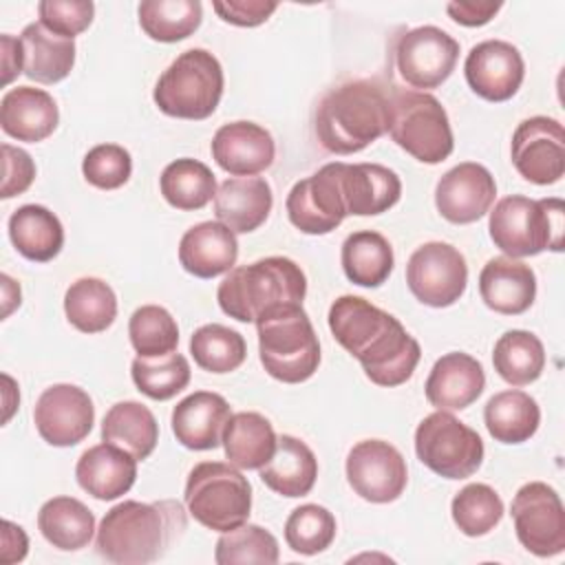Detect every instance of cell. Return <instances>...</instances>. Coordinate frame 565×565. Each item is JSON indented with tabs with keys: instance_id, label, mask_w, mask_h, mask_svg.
<instances>
[{
	"instance_id": "obj_42",
	"label": "cell",
	"mask_w": 565,
	"mask_h": 565,
	"mask_svg": "<svg viewBox=\"0 0 565 565\" xmlns=\"http://www.w3.org/2000/svg\"><path fill=\"white\" fill-rule=\"evenodd\" d=\"M130 373L137 391L157 402L172 399L190 384V364L174 351L159 358L137 355L130 364Z\"/></svg>"
},
{
	"instance_id": "obj_20",
	"label": "cell",
	"mask_w": 565,
	"mask_h": 565,
	"mask_svg": "<svg viewBox=\"0 0 565 565\" xmlns=\"http://www.w3.org/2000/svg\"><path fill=\"white\" fill-rule=\"evenodd\" d=\"M335 174L347 214L375 216L391 210L402 196V181L386 166L335 161Z\"/></svg>"
},
{
	"instance_id": "obj_26",
	"label": "cell",
	"mask_w": 565,
	"mask_h": 565,
	"mask_svg": "<svg viewBox=\"0 0 565 565\" xmlns=\"http://www.w3.org/2000/svg\"><path fill=\"white\" fill-rule=\"evenodd\" d=\"M77 483L99 501H115L126 494L137 479V459L108 441L90 446L75 466Z\"/></svg>"
},
{
	"instance_id": "obj_51",
	"label": "cell",
	"mask_w": 565,
	"mask_h": 565,
	"mask_svg": "<svg viewBox=\"0 0 565 565\" xmlns=\"http://www.w3.org/2000/svg\"><path fill=\"white\" fill-rule=\"evenodd\" d=\"M501 2H490V0H470V2H448L446 11L448 15L461 24V26H483L488 24L501 9Z\"/></svg>"
},
{
	"instance_id": "obj_15",
	"label": "cell",
	"mask_w": 565,
	"mask_h": 565,
	"mask_svg": "<svg viewBox=\"0 0 565 565\" xmlns=\"http://www.w3.org/2000/svg\"><path fill=\"white\" fill-rule=\"evenodd\" d=\"M40 437L57 448H68L88 437L95 406L88 393L75 384H53L42 391L33 408Z\"/></svg>"
},
{
	"instance_id": "obj_48",
	"label": "cell",
	"mask_w": 565,
	"mask_h": 565,
	"mask_svg": "<svg viewBox=\"0 0 565 565\" xmlns=\"http://www.w3.org/2000/svg\"><path fill=\"white\" fill-rule=\"evenodd\" d=\"M38 15L49 31L73 40L90 26L95 4L90 0H42Z\"/></svg>"
},
{
	"instance_id": "obj_14",
	"label": "cell",
	"mask_w": 565,
	"mask_h": 565,
	"mask_svg": "<svg viewBox=\"0 0 565 565\" xmlns=\"http://www.w3.org/2000/svg\"><path fill=\"white\" fill-rule=\"evenodd\" d=\"M512 163L516 172L536 185H552L565 172V130L554 117L523 119L512 135Z\"/></svg>"
},
{
	"instance_id": "obj_17",
	"label": "cell",
	"mask_w": 565,
	"mask_h": 565,
	"mask_svg": "<svg viewBox=\"0 0 565 565\" xmlns=\"http://www.w3.org/2000/svg\"><path fill=\"white\" fill-rule=\"evenodd\" d=\"M463 75L475 95L486 102H508L525 77V64L516 46L505 40H486L470 49Z\"/></svg>"
},
{
	"instance_id": "obj_12",
	"label": "cell",
	"mask_w": 565,
	"mask_h": 565,
	"mask_svg": "<svg viewBox=\"0 0 565 565\" xmlns=\"http://www.w3.org/2000/svg\"><path fill=\"white\" fill-rule=\"evenodd\" d=\"M459 42L439 26H417L406 31L395 44V66L413 88L441 86L455 71Z\"/></svg>"
},
{
	"instance_id": "obj_28",
	"label": "cell",
	"mask_w": 565,
	"mask_h": 565,
	"mask_svg": "<svg viewBox=\"0 0 565 565\" xmlns=\"http://www.w3.org/2000/svg\"><path fill=\"white\" fill-rule=\"evenodd\" d=\"M57 121V104L42 88L15 86L7 90L0 102V126L9 137L18 141H44L53 135Z\"/></svg>"
},
{
	"instance_id": "obj_5",
	"label": "cell",
	"mask_w": 565,
	"mask_h": 565,
	"mask_svg": "<svg viewBox=\"0 0 565 565\" xmlns=\"http://www.w3.org/2000/svg\"><path fill=\"white\" fill-rule=\"evenodd\" d=\"M490 238L510 258L563 249L565 205L561 199H527L512 194L490 212Z\"/></svg>"
},
{
	"instance_id": "obj_33",
	"label": "cell",
	"mask_w": 565,
	"mask_h": 565,
	"mask_svg": "<svg viewBox=\"0 0 565 565\" xmlns=\"http://www.w3.org/2000/svg\"><path fill=\"white\" fill-rule=\"evenodd\" d=\"M102 439L143 461L159 441V424L146 404L135 399L117 402L104 415Z\"/></svg>"
},
{
	"instance_id": "obj_22",
	"label": "cell",
	"mask_w": 565,
	"mask_h": 565,
	"mask_svg": "<svg viewBox=\"0 0 565 565\" xmlns=\"http://www.w3.org/2000/svg\"><path fill=\"white\" fill-rule=\"evenodd\" d=\"M486 388V373L481 362L472 355L452 351L441 355L426 377V399L437 411H463Z\"/></svg>"
},
{
	"instance_id": "obj_46",
	"label": "cell",
	"mask_w": 565,
	"mask_h": 565,
	"mask_svg": "<svg viewBox=\"0 0 565 565\" xmlns=\"http://www.w3.org/2000/svg\"><path fill=\"white\" fill-rule=\"evenodd\" d=\"M214 561L218 565L234 563H278V541L276 536L254 523H243L230 532H223L216 541Z\"/></svg>"
},
{
	"instance_id": "obj_11",
	"label": "cell",
	"mask_w": 565,
	"mask_h": 565,
	"mask_svg": "<svg viewBox=\"0 0 565 565\" xmlns=\"http://www.w3.org/2000/svg\"><path fill=\"white\" fill-rule=\"evenodd\" d=\"M406 285L422 305L435 309L450 307L463 296L468 285L466 258L448 243H424L406 263Z\"/></svg>"
},
{
	"instance_id": "obj_27",
	"label": "cell",
	"mask_w": 565,
	"mask_h": 565,
	"mask_svg": "<svg viewBox=\"0 0 565 565\" xmlns=\"http://www.w3.org/2000/svg\"><path fill=\"white\" fill-rule=\"evenodd\" d=\"M274 205V194L263 177L225 179L214 194V214L234 234L258 230Z\"/></svg>"
},
{
	"instance_id": "obj_32",
	"label": "cell",
	"mask_w": 565,
	"mask_h": 565,
	"mask_svg": "<svg viewBox=\"0 0 565 565\" xmlns=\"http://www.w3.org/2000/svg\"><path fill=\"white\" fill-rule=\"evenodd\" d=\"M276 439L274 426L265 415L241 411L227 419L221 444L230 463L243 470H258L271 459Z\"/></svg>"
},
{
	"instance_id": "obj_50",
	"label": "cell",
	"mask_w": 565,
	"mask_h": 565,
	"mask_svg": "<svg viewBox=\"0 0 565 565\" xmlns=\"http://www.w3.org/2000/svg\"><path fill=\"white\" fill-rule=\"evenodd\" d=\"M212 9L227 24L258 26L269 20V15L278 9V2H274V0H225V2H214Z\"/></svg>"
},
{
	"instance_id": "obj_7",
	"label": "cell",
	"mask_w": 565,
	"mask_h": 565,
	"mask_svg": "<svg viewBox=\"0 0 565 565\" xmlns=\"http://www.w3.org/2000/svg\"><path fill=\"white\" fill-rule=\"evenodd\" d=\"M185 505L207 530L230 532L249 519L252 486L234 463L201 461L188 475Z\"/></svg>"
},
{
	"instance_id": "obj_30",
	"label": "cell",
	"mask_w": 565,
	"mask_h": 565,
	"mask_svg": "<svg viewBox=\"0 0 565 565\" xmlns=\"http://www.w3.org/2000/svg\"><path fill=\"white\" fill-rule=\"evenodd\" d=\"M24 75L40 84L62 82L75 64V42L49 31L42 22H31L20 33Z\"/></svg>"
},
{
	"instance_id": "obj_36",
	"label": "cell",
	"mask_w": 565,
	"mask_h": 565,
	"mask_svg": "<svg viewBox=\"0 0 565 565\" xmlns=\"http://www.w3.org/2000/svg\"><path fill=\"white\" fill-rule=\"evenodd\" d=\"M38 527L53 547L75 552L90 543L95 516L79 499L53 497L40 508Z\"/></svg>"
},
{
	"instance_id": "obj_45",
	"label": "cell",
	"mask_w": 565,
	"mask_h": 565,
	"mask_svg": "<svg viewBox=\"0 0 565 565\" xmlns=\"http://www.w3.org/2000/svg\"><path fill=\"white\" fill-rule=\"evenodd\" d=\"M333 539L335 516L318 503L298 505L285 521V541L296 554H320L333 543Z\"/></svg>"
},
{
	"instance_id": "obj_53",
	"label": "cell",
	"mask_w": 565,
	"mask_h": 565,
	"mask_svg": "<svg viewBox=\"0 0 565 565\" xmlns=\"http://www.w3.org/2000/svg\"><path fill=\"white\" fill-rule=\"evenodd\" d=\"M0 49H2V84H9L15 75L24 73V55H22V44L13 35L4 33L0 38Z\"/></svg>"
},
{
	"instance_id": "obj_49",
	"label": "cell",
	"mask_w": 565,
	"mask_h": 565,
	"mask_svg": "<svg viewBox=\"0 0 565 565\" xmlns=\"http://www.w3.org/2000/svg\"><path fill=\"white\" fill-rule=\"evenodd\" d=\"M35 179V163L31 154L11 143H2V199H11L31 188Z\"/></svg>"
},
{
	"instance_id": "obj_21",
	"label": "cell",
	"mask_w": 565,
	"mask_h": 565,
	"mask_svg": "<svg viewBox=\"0 0 565 565\" xmlns=\"http://www.w3.org/2000/svg\"><path fill=\"white\" fill-rule=\"evenodd\" d=\"M276 146L263 126L254 121H232L212 137V159L234 177H254L274 163Z\"/></svg>"
},
{
	"instance_id": "obj_16",
	"label": "cell",
	"mask_w": 565,
	"mask_h": 565,
	"mask_svg": "<svg viewBox=\"0 0 565 565\" xmlns=\"http://www.w3.org/2000/svg\"><path fill=\"white\" fill-rule=\"evenodd\" d=\"M287 216L294 227L305 234L322 236L333 232L347 216L340 194L335 161L322 166L316 174L294 183L285 201Z\"/></svg>"
},
{
	"instance_id": "obj_37",
	"label": "cell",
	"mask_w": 565,
	"mask_h": 565,
	"mask_svg": "<svg viewBox=\"0 0 565 565\" xmlns=\"http://www.w3.org/2000/svg\"><path fill=\"white\" fill-rule=\"evenodd\" d=\"M64 313L77 331L99 333L117 318V296L102 278H77L64 294Z\"/></svg>"
},
{
	"instance_id": "obj_38",
	"label": "cell",
	"mask_w": 565,
	"mask_h": 565,
	"mask_svg": "<svg viewBox=\"0 0 565 565\" xmlns=\"http://www.w3.org/2000/svg\"><path fill=\"white\" fill-rule=\"evenodd\" d=\"M492 364L501 380L512 386H525L541 377L545 369L543 342L523 329L505 331L492 351Z\"/></svg>"
},
{
	"instance_id": "obj_29",
	"label": "cell",
	"mask_w": 565,
	"mask_h": 565,
	"mask_svg": "<svg viewBox=\"0 0 565 565\" xmlns=\"http://www.w3.org/2000/svg\"><path fill=\"white\" fill-rule=\"evenodd\" d=\"M260 481L276 494L296 499L311 492L318 477V459L313 450L294 435H280L271 459L258 468Z\"/></svg>"
},
{
	"instance_id": "obj_10",
	"label": "cell",
	"mask_w": 565,
	"mask_h": 565,
	"mask_svg": "<svg viewBox=\"0 0 565 565\" xmlns=\"http://www.w3.org/2000/svg\"><path fill=\"white\" fill-rule=\"evenodd\" d=\"M510 514L519 543L534 556L550 558L565 550V510L552 486L543 481L521 486Z\"/></svg>"
},
{
	"instance_id": "obj_9",
	"label": "cell",
	"mask_w": 565,
	"mask_h": 565,
	"mask_svg": "<svg viewBox=\"0 0 565 565\" xmlns=\"http://www.w3.org/2000/svg\"><path fill=\"white\" fill-rule=\"evenodd\" d=\"M417 459L444 479H468L483 461V441L477 430L450 411L426 415L415 430Z\"/></svg>"
},
{
	"instance_id": "obj_34",
	"label": "cell",
	"mask_w": 565,
	"mask_h": 565,
	"mask_svg": "<svg viewBox=\"0 0 565 565\" xmlns=\"http://www.w3.org/2000/svg\"><path fill=\"white\" fill-rule=\"evenodd\" d=\"M342 269L344 276L360 287H380L388 280L395 256L391 243L373 230H360L342 243Z\"/></svg>"
},
{
	"instance_id": "obj_3",
	"label": "cell",
	"mask_w": 565,
	"mask_h": 565,
	"mask_svg": "<svg viewBox=\"0 0 565 565\" xmlns=\"http://www.w3.org/2000/svg\"><path fill=\"white\" fill-rule=\"evenodd\" d=\"M307 278L287 256H267L227 271L216 289L218 307L238 322H256L280 305H302Z\"/></svg>"
},
{
	"instance_id": "obj_52",
	"label": "cell",
	"mask_w": 565,
	"mask_h": 565,
	"mask_svg": "<svg viewBox=\"0 0 565 565\" xmlns=\"http://www.w3.org/2000/svg\"><path fill=\"white\" fill-rule=\"evenodd\" d=\"M2 563L9 565V563H15V561H22L26 556V547H29V541H26V534L20 525H13L11 521H4L2 523Z\"/></svg>"
},
{
	"instance_id": "obj_4",
	"label": "cell",
	"mask_w": 565,
	"mask_h": 565,
	"mask_svg": "<svg viewBox=\"0 0 565 565\" xmlns=\"http://www.w3.org/2000/svg\"><path fill=\"white\" fill-rule=\"evenodd\" d=\"M265 371L285 384L307 382L320 364V342L302 305H280L256 320Z\"/></svg>"
},
{
	"instance_id": "obj_24",
	"label": "cell",
	"mask_w": 565,
	"mask_h": 565,
	"mask_svg": "<svg viewBox=\"0 0 565 565\" xmlns=\"http://www.w3.org/2000/svg\"><path fill=\"white\" fill-rule=\"evenodd\" d=\"M238 258L236 234L221 221L192 225L179 243L181 267L196 278H216L227 274Z\"/></svg>"
},
{
	"instance_id": "obj_8",
	"label": "cell",
	"mask_w": 565,
	"mask_h": 565,
	"mask_svg": "<svg viewBox=\"0 0 565 565\" xmlns=\"http://www.w3.org/2000/svg\"><path fill=\"white\" fill-rule=\"evenodd\" d=\"M391 139L413 159L435 166L455 148L448 113L441 102L422 90H395L388 97Z\"/></svg>"
},
{
	"instance_id": "obj_2",
	"label": "cell",
	"mask_w": 565,
	"mask_h": 565,
	"mask_svg": "<svg viewBox=\"0 0 565 565\" xmlns=\"http://www.w3.org/2000/svg\"><path fill=\"white\" fill-rule=\"evenodd\" d=\"M388 126V95L373 79L331 88L316 108V137L333 154H353L377 141Z\"/></svg>"
},
{
	"instance_id": "obj_47",
	"label": "cell",
	"mask_w": 565,
	"mask_h": 565,
	"mask_svg": "<svg viewBox=\"0 0 565 565\" xmlns=\"http://www.w3.org/2000/svg\"><path fill=\"white\" fill-rule=\"evenodd\" d=\"M82 174L99 190H117L132 174L130 152L119 143H99L86 152Z\"/></svg>"
},
{
	"instance_id": "obj_43",
	"label": "cell",
	"mask_w": 565,
	"mask_h": 565,
	"mask_svg": "<svg viewBox=\"0 0 565 565\" xmlns=\"http://www.w3.org/2000/svg\"><path fill=\"white\" fill-rule=\"evenodd\" d=\"M450 514L466 536H483L501 523L503 501L488 483H468L455 494Z\"/></svg>"
},
{
	"instance_id": "obj_23",
	"label": "cell",
	"mask_w": 565,
	"mask_h": 565,
	"mask_svg": "<svg viewBox=\"0 0 565 565\" xmlns=\"http://www.w3.org/2000/svg\"><path fill=\"white\" fill-rule=\"evenodd\" d=\"M232 417L223 395L212 391H194L172 411V433L177 441L190 450H212L223 441V430Z\"/></svg>"
},
{
	"instance_id": "obj_40",
	"label": "cell",
	"mask_w": 565,
	"mask_h": 565,
	"mask_svg": "<svg viewBox=\"0 0 565 565\" xmlns=\"http://www.w3.org/2000/svg\"><path fill=\"white\" fill-rule=\"evenodd\" d=\"M139 26L154 42H179L190 38L203 20L199 0H143L137 9Z\"/></svg>"
},
{
	"instance_id": "obj_18",
	"label": "cell",
	"mask_w": 565,
	"mask_h": 565,
	"mask_svg": "<svg viewBox=\"0 0 565 565\" xmlns=\"http://www.w3.org/2000/svg\"><path fill=\"white\" fill-rule=\"evenodd\" d=\"M497 196V183L488 168L463 161L450 168L435 188V205L439 214L455 223L468 225L490 212Z\"/></svg>"
},
{
	"instance_id": "obj_44",
	"label": "cell",
	"mask_w": 565,
	"mask_h": 565,
	"mask_svg": "<svg viewBox=\"0 0 565 565\" xmlns=\"http://www.w3.org/2000/svg\"><path fill=\"white\" fill-rule=\"evenodd\" d=\"M130 344L141 358H159L177 351L179 327L168 309L143 305L135 309L128 322Z\"/></svg>"
},
{
	"instance_id": "obj_25",
	"label": "cell",
	"mask_w": 565,
	"mask_h": 565,
	"mask_svg": "<svg viewBox=\"0 0 565 565\" xmlns=\"http://www.w3.org/2000/svg\"><path fill=\"white\" fill-rule=\"evenodd\" d=\"M479 294L488 309L503 316H519L536 298V276L530 265L510 256H497L479 274Z\"/></svg>"
},
{
	"instance_id": "obj_35",
	"label": "cell",
	"mask_w": 565,
	"mask_h": 565,
	"mask_svg": "<svg viewBox=\"0 0 565 565\" xmlns=\"http://www.w3.org/2000/svg\"><path fill=\"white\" fill-rule=\"evenodd\" d=\"M488 433L501 444L527 441L541 424V408L525 391L510 388L492 395L483 408Z\"/></svg>"
},
{
	"instance_id": "obj_31",
	"label": "cell",
	"mask_w": 565,
	"mask_h": 565,
	"mask_svg": "<svg viewBox=\"0 0 565 565\" xmlns=\"http://www.w3.org/2000/svg\"><path fill=\"white\" fill-rule=\"evenodd\" d=\"M9 238L24 258L49 263L64 245V227L49 207L29 203L9 216Z\"/></svg>"
},
{
	"instance_id": "obj_39",
	"label": "cell",
	"mask_w": 565,
	"mask_h": 565,
	"mask_svg": "<svg viewBox=\"0 0 565 565\" xmlns=\"http://www.w3.org/2000/svg\"><path fill=\"white\" fill-rule=\"evenodd\" d=\"M159 188L163 199L185 212L205 207L216 194V179L212 170L190 157L168 163L159 177Z\"/></svg>"
},
{
	"instance_id": "obj_41",
	"label": "cell",
	"mask_w": 565,
	"mask_h": 565,
	"mask_svg": "<svg viewBox=\"0 0 565 565\" xmlns=\"http://www.w3.org/2000/svg\"><path fill=\"white\" fill-rule=\"evenodd\" d=\"M190 353L194 362L207 373H230L236 371L247 355L245 338L218 322L199 327L190 338Z\"/></svg>"
},
{
	"instance_id": "obj_1",
	"label": "cell",
	"mask_w": 565,
	"mask_h": 565,
	"mask_svg": "<svg viewBox=\"0 0 565 565\" xmlns=\"http://www.w3.org/2000/svg\"><path fill=\"white\" fill-rule=\"evenodd\" d=\"M188 530L183 503L124 501L113 505L97 530V552L119 565H143L163 558Z\"/></svg>"
},
{
	"instance_id": "obj_6",
	"label": "cell",
	"mask_w": 565,
	"mask_h": 565,
	"mask_svg": "<svg viewBox=\"0 0 565 565\" xmlns=\"http://www.w3.org/2000/svg\"><path fill=\"white\" fill-rule=\"evenodd\" d=\"M223 84L221 62L205 49H188L161 73L152 99L168 117L199 121L216 110Z\"/></svg>"
},
{
	"instance_id": "obj_19",
	"label": "cell",
	"mask_w": 565,
	"mask_h": 565,
	"mask_svg": "<svg viewBox=\"0 0 565 565\" xmlns=\"http://www.w3.org/2000/svg\"><path fill=\"white\" fill-rule=\"evenodd\" d=\"M419 342L391 316L388 322L360 349L355 360L362 364L366 377L377 386H399L411 380L419 364Z\"/></svg>"
},
{
	"instance_id": "obj_13",
	"label": "cell",
	"mask_w": 565,
	"mask_h": 565,
	"mask_svg": "<svg viewBox=\"0 0 565 565\" xmlns=\"http://www.w3.org/2000/svg\"><path fill=\"white\" fill-rule=\"evenodd\" d=\"M347 481L364 501L391 503L406 488V459L384 439L358 441L347 455Z\"/></svg>"
}]
</instances>
